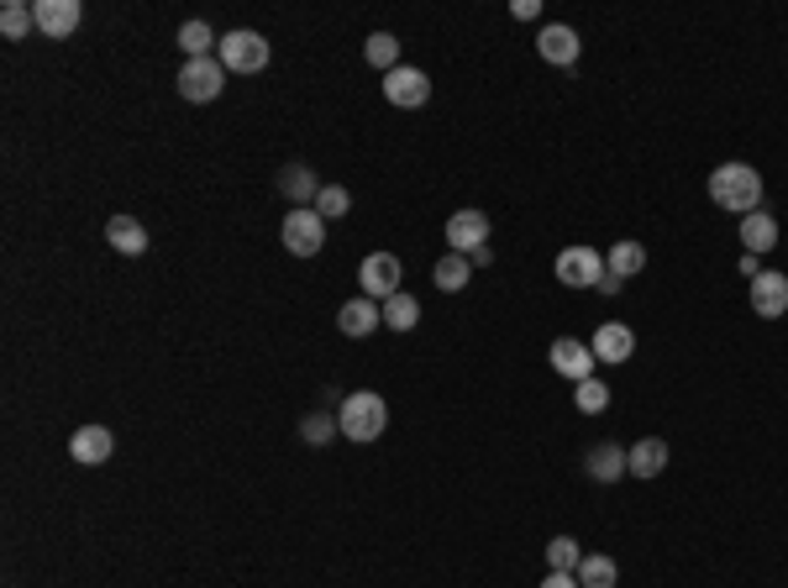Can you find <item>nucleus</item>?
<instances>
[{
  "mask_svg": "<svg viewBox=\"0 0 788 588\" xmlns=\"http://www.w3.org/2000/svg\"><path fill=\"white\" fill-rule=\"evenodd\" d=\"M710 200L731 215H752L763 206V174L752 164H741V158H731V164H720L710 174Z\"/></svg>",
  "mask_w": 788,
  "mask_h": 588,
  "instance_id": "nucleus-1",
  "label": "nucleus"
},
{
  "mask_svg": "<svg viewBox=\"0 0 788 588\" xmlns=\"http://www.w3.org/2000/svg\"><path fill=\"white\" fill-rule=\"evenodd\" d=\"M336 425H342L347 442H363V447H368V442H379L384 425H389V404H384V395H374V389H358V395L342 400Z\"/></svg>",
  "mask_w": 788,
  "mask_h": 588,
  "instance_id": "nucleus-2",
  "label": "nucleus"
},
{
  "mask_svg": "<svg viewBox=\"0 0 788 588\" xmlns=\"http://www.w3.org/2000/svg\"><path fill=\"white\" fill-rule=\"evenodd\" d=\"M215 58H221V69L226 74H263L268 69V37L253 32V26H237V32L221 37Z\"/></svg>",
  "mask_w": 788,
  "mask_h": 588,
  "instance_id": "nucleus-3",
  "label": "nucleus"
},
{
  "mask_svg": "<svg viewBox=\"0 0 788 588\" xmlns=\"http://www.w3.org/2000/svg\"><path fill=\"white\" fill-rule=\"evenodd\" d=\"M279 236H285V253H295V258H315V253L326 247V215L311 211V206H295V211L285 215Z\"/></svg>",
  "mask_w": 788,
  "mask_h": 588,
  "instance_id": "nucleus-4",
  "label": "nucleus"
},
{
  "mask_svg": "<svg viewBox=\"0 0 788 588\" xmlns=\"http://www.w3.org/2000/svg\"><path fill=\"white\" fill-rule=\"evenodd\" d=\"M599 279H604V253L584 247V242H574V247L557 253V284H568V289H595Z\"/></svg>",
  "mask_w": 788,
  "mask_h": 588,
  "instance_id": "nucleus-5",
  "label": "nucleus"
},
{
  "mask_svg": "<svg viewBox=\"0 0 788 588\" xmlns=\"http://www.w3.org/2000/svg\"><path fill=\"white\" fill-rule=\"evenodd\" d=\"M400 279H406V263L395 258V253H368L363 258V268H358V284H363V295L368 300H389V295H400Z\"/></svg>",
  "mask_w": 788,
  "mask_h": 588,
  "instance_id": "nucleus-6",
  "label": "nucleus"
},
{
  "mask_svg": "<svg viewBox=\"0 0 788 588\" xmlns=\"http://www.w3.org/2000/svg\"><path fill=\"white\" fill-rule=\"evenodd\" d=\"M226 85V69H221V58H185V69H179V95L195 100V106H206L215 100Z\"/></svg>",
  "mask_w": 788,
  "mask_h": 588,
  "instance_id": "nucleus-7",
  "label": "nucleus"
},
{
  "mask_svg": "<svg viewBox=\"0 0 788 588\" xmlns=\"http://www.w3.org/2000/svg\"><path fill=\"white\" fill-rule=\"evenodd\" d=\"M547 363H552V374L557 378H574V384H584V378H595V347L589 342H578V336H557L552 342V353H547Z\"/></svg>",
  "mask_w": 788,
  "mask_h": 588,
  "instance_id": "nucleus-8",
  "label": "nucleus"
},
{
  "mask_svg": "<svg viewBox=\"0 0 788 588\" xmlns=\"http://www.w3.org/2000/svg\"><path fill=\"white\" fill-rule=\"evenodd\" d=\"M384 100H389V106H400V111H415V106H426V100H431V74L400 64L395 74H384Z\"/></svg>",
  "mask_w": 788,
  "mask_h": 588,
  "instance_id": "nucleus-9",
  "label": "nucleus"
},
{
  "mask_svg": "<svg viewBox=\"0 0 788 588\" xmlns=\"http://www.w3.org/2000/svg\"><path fill=\"white\" fill-rule=\"evenodd\" d=\"M746 300H752V310H757L763 321H778V315H788V274H778V268H763V274L752 279V289H746Z\"/></svg>",
  "mask_w": 788,
  "mask_h": 588,
  "instance_id": "nucleus-10",
  "label": "nucleus"
},
{
  "mask_svg": "<svg viewBox=\"0 0 788 588\" xmlns=\"http://www.w3.org/2000/svg\"><path fill=\"white\" fill-rule=\"evenodd\" d=\"M111 452H116V436H111V425H79L69 436V457L79 468H100V463H111Z\"/></svg>",
  "mask_w": 788,
  "mask_h": 588,
  "instance_id": "nucleus-11",
  "label": "nucleus"
},
{
  "mask_svg": "<svg viewBox=\"0 0 788 588\" xmlns=\"http://www.w3.org/2000/svg\"><path fill=\"white\" fill-rule=\"evenodd\" d=\"M478 247H489V215L484 211L447 215V253H478Z\"/></svg>",
  "mask_w": 788,
  "mask_h": 588,
  "instance_id": "nucleus-12",
  "label": "nucleus"
},
{
  "mask_svg": "<svg viewBox=\"0 0 788 588\" xmlns=\"http://www.w3.org/2000/svg\"><path fill=\"white\" fill-rule=\"evenodd\" d=\"M379 326H384V306L379 300H368V295H358V300H347V306L336 310V331H342V336H353V342L374 336Z\"/></svg>",
  "mask_w": 788,
  "mask_h": 588,
  "instance_id": "nucleus-13",
  "label": "nucleus"
},
{
  "mask_svg": "<svg viewBox=\"0 0 788 588\" xmlns=\"http://www.w3.org/2000/svg\"><path fill=\"white\" fill-rule=\"evenodd\" d=\"M536 53H542L547 64H557V69H568V64H578V53H584V43H578V32H574V26L547 22L542 32H536Z\"/></svg>",
  "mask_w": 788,
  "mask_h": 588,
  "instance_id": "nucleus-14",
  "label": "nucleus"
},
{
  "mask_svg": "<svg viewBox=\"0 0 788 588\" xmlns=\"http://www.w3.org/2000/svg\"><path fill=\"white\" fill-rule=\"evenodd\" d=\"M32 16H37V32H43V37H74V26H79V0H37Z\"/></svg>",
  "mask_w": 788,
  "mask_h": 588,
  "instance_id": "nucleus-15",
  "label": "nucleus"
},
{
  "mask_svg": "<svg viewBox=\"0 0 788 588\" xmlns=\"http://www.w3.org/2000/svg\"><path fill=\"white\" fill-rule=\"evenodd\" d=\"M589 347H595L599 363H625V357L636 353V331L625 326V321H604V326L595 331V342H589Z\"/></svg>",
  "mask_w": 788,
  "mask_h": 588,
  "instance_id": "nucleus-16",
  "label": "nucleus"
},
{
  "mask_svg": "<svg viewBox=\"0 0 788 588\" xmlns=\"http://www.w3.org/2000/svg\"><path fill=\"white\" fill-rule=\"evenodd\" d=\"M778 247V215L773 211H752V215H741V253H773Z\"/></svg>",
  "mask_w": 788,
  "mask_h": 588,
  "instance_id": "nucleus-17",
  "label": "nucleus"
},
{
  "mask_svg": "<svg viewBox=\"0 0 788 588\" xmlns=\"http://www.w3.org/2000/svg\"><path fill=\"white\" fill-rule=\"evenodd\" d=\"M106 242L116 247L121 258H143L147 253V226L137 221V215H111V221H106Z\"/></svg>",
  "mask_w": 788,
  "mask_h": 588,
  "instance_id": "nucleus-18",
  "label": "nucleus"
},
{
  "mask_svg": "<svg viewBox=\"0 0 788 588\" xmlns=\"http://www.w3.org/2000/svg\"><path fill=\"white\" fill-rule=\"evenodd\" d=\"M668 442L663 436H646V442H636V447H625V463H631V478H663V468H668Z\"/></svg>",
  "mask_w": 788,
  "mask_h": 588,
  "instance_id": "nucleus-19",
  "label": "nucleus"
},
{
  "mask_svg": "<svg viewBox=\"0 0 788 588\" xmlns=\"http://www.w3.org/2000/svg\"><path fill=\"white\" fill-rule=\"evenodd\" d=\"M584 473H589L595 484H615L621 473H631V463H625V447H621V442H599V447H589V457H584Z\"/></svg>",
  "mask_w": 788,
  "mask_h": 588,
  "instance_id": "nucleus-20",
  "label": "nucleus"
},
{
  "mask_svg": "<svg viewBox=\"0 0 788 588\" xmlns=\"http://www.w3.org/2000/svg\"><path fill=\"white\" fill-rule=\"evenodd\" d=\"M615 584H621L615 557H604V552H584V563H578V588H615Z\"/></svg>",
  "mask_w": 788,
  "mask_h": 588,
  "instance_id": "nucleus-21",
  "label": "nucleus"
},
{
  "mask_svg": "<svg viewBox=\"0 0 788 588\" xmlns=\"http://www.w3.org/2000/svg\"><path fill=\"white\" fill-rule=\"evenodd\" d=\"M604 268H610L615 279H636V274L646 268V247H642V242H631V236H625V242H615V247L604 253Z\"/></svg>",
  "mask_w": 788,
  "mask_h": 588,
  "instance_id": "nucleus-22",
  "label": "nucleus"
},
{
  "mask_svg": "<svg viewBox=\"0 0 788 588\" xmlns=\"http://www.w3.org/2000/svg\"><path fill=\"white\" fill-rule=\"evenodd\" d=\"M468 274H474L468 253H442V258H436V268H431V279H436V289H442V295H457V289L468 284Z\"/></svg>",
  "mask_w": 788,
  "mask_h": 588,
  "instance_id": "nucleus-23",
  "label": "nucleus"
},
{
  "mask_svg": "<svg viewBox=\"0 0 788 588\" xmlns=\"http://www.w3.org/2000/svg\"><path fill=\"white\" fill-rule=\"evenodd\" d=\"M384 326L389 331H415L421 326V300L406 295V289H400V295H389V300H384Z\"/></svg>",
  "mask_w": 788,
  "mask_h": 588,
  "instance_id": "nucleus-24",
  "label": "nucleus"
},
{
  "mask_svg": "<svg viewBox=\"0 0 788 588\" xmlns=\"http://www.w3.org/2000/svg\"><path fill=\"white\" fill-rule=\"evenodd\" d=\"M363 58H368V69H379V74L400 69V43H395V32H374V37L363 43Z\"/></svg>",
  "mask_w": 788,
  "mask_h": 588,
  "instance_id": "nucleus-25",
  "label": "nucleus"
},
{
  "mask_svg": "<svg viewBox=\"0 0 788 588\" xmlns=\"http://www.w3.org/2000/svg\"><path fill=\"white\" fill-rule=\"evenodd\" d=\"M279 189H285L289 200H295V206H315V195H321V185H315V174L311 168H285V174H279Z\"/></svg>",
  "mask_w": 788,
  "mask_h": 588,
  "instance_id": "nucleus-26",
  "label": "nucleus"
},
{
  "mask_svg": "<svg viewBox=\"0 0 788 588\" xmlns=\"http://www.w3.org/2000/svg\"><path fill=\"white\" fill-rule=\"evenodd\" d=\"M179 47H185L190 58H211V47H221V37H215L206 22H185L179 26Z\"/></svg>",
  "mask_w": 788,
  "mask_h": 588,
  "instance_id": "nucleus-27",
  "label": "nucleus"
},
{
  "mask_svg": "<svg viewBox=\"0 0 788 588\" xmlns=\"http://www.w3.org/2000/svg\"><path fill=\"white\" fill-rule=\"evenodd\" d=\"M584 552H578L574 536H552L547 542V573H578Z\"/></svg>",
  "mask_w": 788,
  "mask_h": 588,
  "instance_id": "nucleus-28",
  "label": "nucleus"
},
{
  "mask_svg": "<svg viewBox=\"0 0 788 588\" xmlns=\"http://www.w3.org/2000/svg\"><path fill=\"white\" fill-rule=\"evenodd\" d=\"M574 404L584 410V415H599V410L610 404V384H604V378H584V384H574Z\"/></svg>",
  "mask_w": 788,
  "mask_h": 588,
  "instance_id": "nucleus-29",
  "label": "nucleus"
},
{
  "mask_svg": "<svg viewBox=\"0 0 788 588\" xmlns=\"http://www.w3.org/2000/svg\"><path fill=\"white\" fill-rule=\"evenodd\" d=\"M32 26H37V16H32V5H22V0H11V5L0 11V32H5L11 43H22Z\"/></svg>",
  "mask_w": 788,
  "mask_h": 588,
  "instance_id": "nucleus-30",
  "label": "nucleus"
},
{
  "mask_svg": "<svg viewBox=\"0 0 788 588\" xmlns=\"http://www.w3.org/2000/svg\"><path fill=\"white\" fill-rule=\"evenodd\" d=\"M311 211H321L326 221H336V215H347V211H353V195H347L342 185H321V195H315V206H311Z\"/></svg>",
  "mask_w": 788,
  "mask_h": 588,
  "instance_id": "nucleus-31",
  "label": "nucleus"
},
{
  "mask_svg": "<svg viewBox=\"0 0 788 588\" xmlns=\"http://www.w3.org/2000/svg\"><path fill=\"white\" fill-rule=\"evenodd\" d=\"M336 431H342V425H336V415H306V421H300V436H306L311 447H326Z\"/></svg>",
  "mask_w": 788,
  "mask_h": 588,
  "instance_id": "nucleus-32",
  "label": "nucleus"
},
{
  "mask_svg": "<svg viewBox=\"0 0 788 588\" xmlns=\"http://www.w3.org/2000/svg\"><path fill=\"white\" fill-rule=\"evenodd\" d=\"M536 11H542V0H515V5H510L515 22H536Z\"/></svg>",
  "mask_w": 788,
  "mask_h": 588,
  "instance_id": "nucleus-33",
  "label": "nucleus"
},
{
  "mask_svg": "<svg viewBox=\"0 0 788 588\" xmlns=\"http://www.w3.org/2000/svg\"><path fill=\"white\" fill-rule=\"evenodd\" d=\"M536 588H578V573H547Z\"/></svg>",
  "mask_w": 788,
  "mask_h": 588,
  "instance_id": "nucleus-34",
  "label": "nucleus"
},
{
  "mask_svg": "<svg viewBox=\"0 0 788 588\" xmlns=\"http://www.w3.org/2000/svg\"><path fill=\"white\" fill-rule=\"evenodd\" d=\"M741 279H757V274H763V258H757V253H741Z\"/></svg>",
  "mask_w": 788,
  "mask_h": 588,
  "instance_id": "nucleus-35",
  "label": "nucleus"
},
{
  "mask_svg": "<svg viewBox=\"0 0 788 588\" xmlns=\"http://www.w3.org/2000/svg\"><path fill=\"white\" fill-rule=\"evenodd\" d=\"M621 284H625V279H615V274H610V268H604V279L595 284V295H621Z\"/></svg>",
  "mask_w": 788,
  "mask_h": 588,
  "instance_id": "nucleus-36",
  "label": "nucleus"
},
{
  "mask_svg": "<svg viewBox=\"0 0 788 588\" xmlns=\"http://www.w3.org/2000/svg\"><path fill=\"white\" fill-rule=\"evenodd\" d=\"M468 263H474V268H489V263H495V247H478V253H468Z\"/></svg>",
  "mask_w": 788,
  "mask_h": 588,
  "instance_id": "nucleus-37",
  "label": "nucleus"
}]
</instances>
